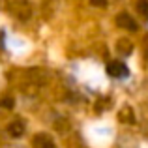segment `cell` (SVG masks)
<instances>
[{
	"mask_svg": "<svg viewBox=\"0 0 148 148\" xmlns=\"http://www.w3.org/2000/svg\"><path fill=\"white\" fill-rule=\"evenodd\" d=\"M118 51L122 54H130L131 51H133V45H131L130 40H126V38H124V40H118Z\"/></svg>",
	"mask_w": 148,
	"mask_h": 148,
	"instance_id": "cell-6",
	"label": "cell"
},
{
	"mask_svg": "<svg viewBox=\"0 0 148 148\" xmlns=\"http://www.w3.org/2000/svg\"><path fill=\"white\" fill-rule=\"evenodd\" d=\"M143 53L148 58V36H145V41H143Z\"/></svg>",
	"mask_w": 148,
	"mask_h": 148,
	"instance_id": "cell-10",
	"label": "cell"
},
{
	"mask_svg": "<svg viewBox=\"0 0 148 148\" xmlns=\"http://www.w3.org/2000/svg\"><path fill=\"white\" fill-rule=\"evenodd\" d=\"M25 130H26V126L21 118H15L13 122L8 126V133H10L11 137H21V135L25 133Z\"/></svg>",
	"mask_w": 148,
	"mask_h": 148,
	"instance_id": "cell-4",
	"label": "cell"
},
{
	"mask_svg": "<svg viewBox=\"0 0 148 148\" xmlns=\"http://www.w3.org/2000/svg\"><path fill=\"white\" fill-rule=\"evenodd\" d=\"M32 145H34V148H56L54 143H53V139L45 133H38L36 137H34Z\"/></svg>",
	"mask_w": 148,
	"mask_h": 148,
	"instance_id": "cell-3",
	"label": "cell"
},
{
	"mask_svg": "<svg viewBox=\"0 0 148 148\" xmlns=\"http://www.w3.org/2000/svg\"><path fill=\"white\" fill-rule=\"evenodd\" d=\"M107 73L111 77H114V79H124V77H127L130 69H127V66L124 64V62H109L107 64Z\"/></svg>",
	"mask_w": 148,
	"mask_h": 148,
	"instance_id": "cell-1",
	"label": "cell"
},
{
	"mask_svg": "<svg viewBox=\"0 0 148 148\" xmlns=\"http://www.w3.org/2000/svg\"><path fill=\"white\" fill-rule=\"evenodd\" d=\"M13 105H15V101L11 99V98H4V99H0V107H4V109H13Z\"/></svg>",
	"mask_w": 148,
	"mask_h": 148,
	"instance_id": "cell-8",
	"label": "cell"
},
{
	"mask_svg": "<svg viewBox=\"0 0 148 148\" xmlns=\"http://www.w3.org/2000/svg\"><path fill=\"white\" fill-rule=\"evenodd\" d=\"M137 11L145 19H148V0H137Z\"/></svg>",
	"mask_w": 148,
	"mask_h": 148,
	"instance_id": "cell-7",
	"label": "cell"
},
{
	"mask_svg": "<svg viewBox=\"0 0 148 148\" xmlns=\"http://www.w3.org/2000/svg\"><path fill=\"white\" fill-rule=\"evenodd\" d=\"M118 118H120V122H124V124H133L135 122V114H133V109L131 107H122V111L118 112Z\"/></svg>",
	"mask_w": 148,
	"mask_h": 148,
	"instance_id": "cell-5",
	"label": "cell"
},
{
	"mask_svg": "<svg viewBox=\"0 0 148 148\" xmlns=\"http://www.w3.org/2000/svg\"><path fill=\"white\" fill-rule=\"evenodd\" d=\"M90 4L96 8H105L107 6V0H90Z\"/></svg>",
	"mask_w": 148,
	"mask_h": 148,
	"instance_id": "cell-9",
	"label": "cell"
},
{
	"mask_svg": "<svg viewBox=\"0 0 148 148\" xmlns=\"http://www.w3.org/2000/svg\"><path fill=\"white\" fill-rule=\"evenodd\" d=\"M116 25L124 30H131V32L137 30V23H135V19L130 13H118L116 15Z\"/></svg>",
	"mask_w": 148,
	"mask_h": 148,
	"instance_id": "cell-2",
	"label": "cell"
}]
</instances>
